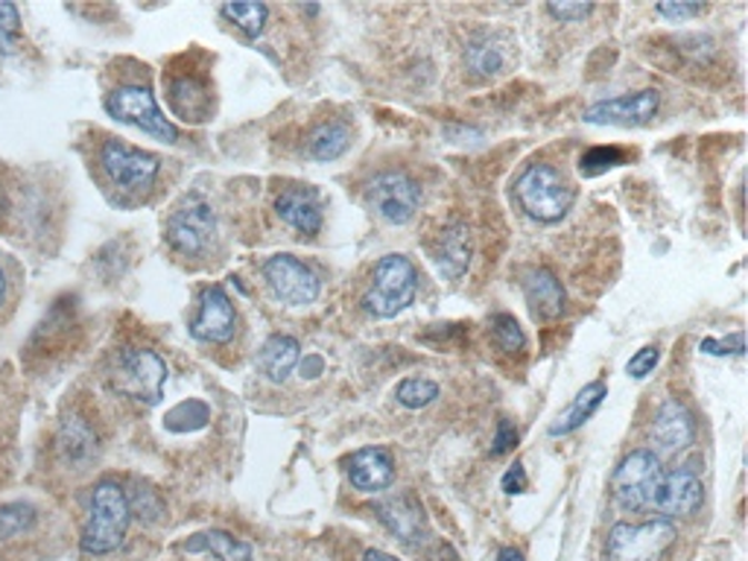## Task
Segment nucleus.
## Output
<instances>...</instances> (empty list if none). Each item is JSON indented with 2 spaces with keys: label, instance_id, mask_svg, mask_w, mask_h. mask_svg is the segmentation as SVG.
<instances>
[{
  "label": "nucleus",
  "instance_id": "3",
  "mask_svg": "<svg viewBox=\"0 0 748 561\" xmlns=\"http://www.w3.org/2000/svg\"><path fill=\"white\" fill-rule=\"evenodd\" d=\"M418 272L410 258L403 254H387L380 258L371 272L369 293L362 299L366 313L375 319H392L416 301Z\"/></svg>",
  "mask_w": 748,
  "mask_h": 561
},
{
  "label": "nucleus",
  "instance_id": "35",
  "mask_svg": "<svg viewBox=\"0 0 748 561\" xmlns=\"http://www.w3.org/2000/svg\"><path fill=\"white\" fill-rule=\"evenodd\" d=\"M658 360H661V351H658V345H644L638 354L631 357L629 363H626V372H629V378L644 380L646 374L655 372Z\"/></svg>",
  "mask_w": 748,
  "mask_h": 561
},
{
  "label": "nucleus",
  "instance_id": "22",
  "mask_svg": "<svg viewBox=\"0 0 748 561\" xmlns=\"http://www.w3.org/2000/svg\"><path fill=\"white\" fill-rule=\"evenodd\" d=\"M608 395V389L602 380H594V383H588V387L579 392V395L570 401V407L559 415V421L550 428V435H570L576 433V430L582 428L585 421L591 419L594 412L599 410V403H602V398Z\"/></svg>",
  "mask_w": 748,
  "mask_h": 561
},
{
  "label": "nucleus",
  "instance_id": "7",
  "mask_svg": "<svg viewBox=\"0 0 748 561\" xmlns=\"http://www.w3.org/2000/svg\"><path fill=\"white\" fill-rule=\"evenodd\" d=\"M106 111H109L111 118H118L120 123H129V127L141 129V132L156 134L161 141L167 143L179 141V129L161 114L156 97H152V91L147 86L129 82V86L114 88V91L106 97Z\"/></svg>",
  "mask_w": 748,
  "mask_h": 561
},
{
  "label": "nucleus",
  "instance_id": "8",
  "mask_svg": "<svg viewBox=\"0 0 748 561\" xmlns=\"http://www.w3.org/2000/svg\"><path fill=\"white\" fill-rule=\"evenodd\" d=\"M661 477V459L652 451H631L622 459L620 468L615 471V480H611L617 507L626 509V512H640V509L652 507Z\"/></svg>",
  "mask_w": 748,
  "mask_h": 561
},
{
  "label": "nucleus",
  "instance_id": "20",
  "mask_svg": "<svg viewBox=\"0 0 748 561\" xmlns=\"http://www.w3.org/2000/svg\"><path fill=\"white\" fill-rule=\"evenodd\" d=\"M167 100H170V109L181 120H188V123H202V120L211 118V88H208L206 80L193 77V73L170 80Z\"/></svg>",
  "mask_w": 748,
  "mask_h": 561
},
{
  "label": "nucleus",
  "instance_id": "14",
  "mask_svg": "<svg viewBox=\"0 0 748 561\" xmlns=\"http://www.w3.org/2000/svg\"><path fill=\"white\" fill-rule=\"evenodd\" d=\"M705 489L701 480L690 471V468H676L670 474H664L655 491L652 507L670 521V518H687L701 507Z\"/></svg>",
  "mask_w": 748,
  "mask_h": 561
},
{
  "label": "nucleus",
  "instance_id": "38",
  "mask_svg": "<svg viewBox=\"0 0 748 561\" xmlns=\"http://www.w3.org/2000/svg\"><path fill=\"white\" fill-rule=\"evenodd\" d=\"M547 12L559 21H585L594 12V7L591 3H550Z\"/></svg>",
  "mask_w": 748,
  "mask_h": 561
},
{
  "label": "nucleus",
  "instance_id": "34",
  "mask_svg": "<svg viewBox=\"0 0 748 561\" xmlns=\"http://www.w3.org/2000/svg\"><path fill=\"white\" fill-rule=\"evenodd\" d=\"M495 342L500 345V351H506V354H518V351H523V345H527V337H523V331H520L518 319L509 317V313H500V317H495Z\"/></svg>",
  "mask_w": 748,
  "mask_h": 561
},
{
  "label": "nucleus",
  "instance_id": "13",
  "mask_svg": "<svg viewBox=\"0 0 748 561\" xmlns=\"http://www.w3.org/2000/svg\"><path fill=\"white\" fill-rule=\"evenodd\" d=\"M237 331V310L222 287H208L199 295L197 317L190 322L193 340L208 342V345H222L229 342Z\"/></svg>",
  "mask_w": 748,
  "mask_h": 561
},
{
  "label": "nucleus",
  "instance_id": "28",
  "mask_svg": "<svg viewBox=\"0 0 748 561\" xmlns=\"http://www.w3.org/2000/svg\"><path fill=\"white\" fill-rule=\"evenodd\" d=\"M503 62H506L503 50L497 48L491 39L473 41V44H468V50H465V64H468L477 77H495V73L503 71Z\"/></svg>",
  "mask_w": 748,
  "mask_h": 561
},
{
  "label": "nucleus",
  "instance_id": "24",
  "mask_svg": "<svg viewBox=\"0 0 748 561\" xmlns=\"http://www.w3.org/2000/svg\"><path fill=\"white\" fill-rule=\"evenodd\" d=\"M184 550L188 553H202L206 550V553L217 555L220 561H252V547L222 530H208L202 535H193L184 544Z\"/></svg>",
  "mask_w": 748,
  "mask_h": 561
},
{
  "label": "nucleus",
  "instance_id": "27",
  "mask_svg": "<svg viewBox=\"0 0 748 561\" xmlns=\"http://www.w3.org/2000/svg\"><path fill=\"white\" fill-rule=\"evenodd\" d=\"M220 12L222 18H229L237 30H243L249 39H258L269 21L267 3H226Z\"/></svg>",
  "mask_w": 748,
  "mask_h": 561
},
{
  "label": "nucleus",
  "instance_id": "1",
  "mask_svg": "<svg viewBox=\"0 0 748 561\" xmlns=\"http://www.w3.org/2000/svg\"><path fill=\"white\" fill-rule=\"evenodd\" d=\"M129 521H132V509H129L127 491L120 489L118 482L103 480L91 494V507H88V521L79 535V547L88 555H109L114 553L123 538H127Z\"/></svg>",
  "mask_w": 748,
  "mask_h": 561
},
{
  "label": "nucleus",
  "instance_id": "33",
  "mask_svg": "<svg viewBox=\"0 0 748 561\" xmlns=\"http://www.w3.org/2000/svg\"><path fill=\"white\" fill-rule=\"evenodd\" d=\"M21 48V16L12 3H0V53L12 56Z\"/></svg>",
  "mask_w": 748,
  "mask_h": 561
},
{
  "label": "nucleus",
  "instance_id": "17",
  "mask_svg": "<svg viewBox=\"0 0 748 561\" xmlns=\"http://www.w3.org/2000/svg\"><path fill=\"white\" fill-rule=\"evenodd\" d=\"M348 480L357 491L375 494L395 482V459L387 448H360L348 459Z\"/></svg>",
  "mask_w": 748,
  "mask_h": 561
},
{
  "label": "nucleus",
  "instance_id": "25",
  "mask_svg": "<svg viewBox=\"0 0 748 561\" xmlns=\"http://www.w3.org/2000/svg\"><path fill=\"white\" fill-rule=\"evenodd\" d=\"M59 451L71 465H86L97 451V435L82 419H68L59 433Z\"/></svg>",
  "mask_w": 748,
  "mask_h": 561
},
{
  "label": "nucleus",
  "instance_id": "12",
  "mask_svg": "<svg viewBox=\"0 0 748 561\" xmlns=\"http://www.w3.org/2000/svg\"><path fill=\"white\" fill-rule=\"evenodd\" d=\"M661 106V94L655 88H646L638 94H620L611 100H599L591 109H585V123H599V127H640L655 118V111Z\"/></svg>",
  "mask_w": 748,
  "mask_h": 561
},
{
  "label": "nucleus",
  "instance_id": "32",
  "mask_svg": "<svg viewBox=\"0 0 748 561\" xmlns=\"http://www.w3.org/2000/svg\"><path fill=\"white\" fill-rule=\"evenodd\" d=\"M32 521H36V512L30 507H24V503L0 507V541L18 538L24 530H30Z\"/></svg>",
  "mask_w": 748,
  "mask_h": 561
},
{
  "label": "nucleus",
  "instance_id": "9",
  "mask_svg": "<svg viewBox=\"0 0 748 561\" xmlns=\"http://www.w3.org/2000/svg\"><path fill=\"white\" fill-rule=\"evenodd\" d=\"M100 167L109 182L123 193H143L156 184L161 173V161L152 152L134 150L123 141H106L100 147Z\"/></svg>",
  "mask_w": 748,
  "mask_h": 561
},
{
  "label": "nucleus",
  "instance_id": "6",
  "mask_svg": "<svg viewBox=\"0 0 748 561\" xmlns=\"http://www.w3.org/2000/svg\"><path fill=\"white\" fill-rule=\"evenodd\" d=\"M217 240V217L202 197H188L167 220V243L181 258H206Z\"/></svg>",
  "mask_w": 748,
  "mask_h": 561
},
{
  "label": "nucleus",
  "instance_id": "2",
  "mask_svg": "<svg viewBox=\"0 0 748 561\" xmlns=\"http://www.w3.org/2000/svg\"><path fill=\"white\" fill-rule=\"evenodd\" d=\"M520 211L538 222H559L574 208V188L552 164H529L515 182Z\"/></svg>",
  "mask_w": 748,
  "mask_h": 561
},
{
  "label": "nucleus",
  "instance_id": "42",
  "mask_svg": "<svg viewBox=\"0 0 748 561\" xmlns=\"http://www.w3.org/2000/svg\"><path fill=\"white\" fill-rule=\"evenodd\" d=\"M362 561H398L395 555L383 553V550H369V553L362 555Z\"/></svg>",
  "mask_w": 748,
  "mask_h": 561
},
{
  "label": "nucleus",
  "instance_id": "16",
  "mask_svg": "<svg viewBox=\"0 0 748 561\" xmlns=\"http://www.w3.org/2000/svg\"><path fill=\"white\" fill-rule=\"evenodd\" d=\"M276 214L290 229L308 234V238H316L322 231V202H319V193L308 184L281 190V197L276 199Z\"/></svg>",
  "mask_w": 748,
  "mask_h": 561
},
{
  "label": "nucleus",
  "instance_id": "23",
  "mask_svg": "<svg viewBox=\"0 0 748 561\" xmlns=\"http://www.w3.org/2000/svg\"><path fill=\"white\" fill-rule=\"evenodd\" d=\"M436 261L448 278H462L468 263H471V234L465 226H450L441 231Z\"/></svg>",
  "mask_w": 748,
  "mask_h": 561
},
{
  "label": "nucleus",
  "instance_id": "36",
  "mask_svg": "<svg viewBox=\"0 0 748 561\" xmlns=\"http://www.w3.org/2000/svg\"><path fill=\"white\" fill-rule=\"evenodd\" d=\"M699 351H705V354H714V357H740L742 351H746V340H742V333H731L728 340H714V337H708V340H701Z\"/></svg>",
  "mask_w": 748,
  "mask_h": 561
},
{
  "label": "nucleus",
  "instance_id": "15",
  "mask_svg": "<svg viewBox=\"0 0 748 561\" xmlns=\"http://www.w3.org/2000/svg\"><path fill=\"white\" fill-rule=\"evenodd\" d=\"M696 439V424L694 415L687 410L685 403L670 398L658 407L652 419V442L661 448L664 453H678L690 448Z\"/></svg>",
  "mask_w": 748,
  "mask_h": 561
},
{
  "label": "nucleus",
  "instance_id": "26",
  "mask_svg": "<svg viewBox=\"0 0 748 561\" xmlns=\"http://www.w3.org/2000/svg\"><path fill=\"white\" fill-rule=\"evenodd\" d=\"M348 147H351V132H348L346 123H339V120L322 123V127L313 129V134L308 138V156L316 161L339 159Z\"/></svg>",
  "mask_w": 748,
  "mask_h": 561
},
{
  "label": "nucleus",
  "instance_id": "43",
  "mask_svg": "<svg viewBox=\"0 0 748 561\" xmlns=\"http://www.w3.org/2000/svg\"><path fill=\"white\" fill-rule=\"evenodd\" d=\"M3 299H7V272L0 267V304H3Z\"/></svg>",
  "mask_w": 748,
  "mask_h": 561
},
{
  "label": "nucleus",
  "instance_id": "10",
  "mask_svg": "<svg viewBox=\"0 0 748 561\" xmlns=\"http://www.w3.org/2000/svg\"><path fill=\"white\" fill-rule=\"evenodd\" d=\"M366 202L375 211V217H380L389 226H407L421 206V188L412 176L389 170L369 184Z\"/></svg>",
  "mask_w": 748,
  "mask_h": 561
},
{
  "label": "nucleus",
  "instance_id": "21",
  "mask_svg": "<svg viewBox=\"0 0 748 561\" xmlns=\"http://www.w3.org/2000/svg\"><path fill=\"white\" fill-rule=\"evenodd\" d=\"M299 357H301L299 340H292L287 333H276V337H269V340L263 342V348H260L258 365L260 372L267 374L272 383H281V380L290 378L292 369L299 365Z\"/></svg>",
  "mask_w": 748,
  "mask_h": 561
},
{
  "label": "nucleus",
  "instance_id": "41",
  "mask_svg": "<svg viewBox=\"0 0 748 561\" xmlns=\"http://www.w3.org/2000/svg\"><path fill=\"white\" fill-rule=\"evenodd\" d=\"M497 561H523V555H520L515 547H503V550L497 553Z\"/></svg>",
  "mask_w": 748,
  "mask_h": 561
},
{
  "label": "nucleus",
  "instance_id": "4",
  "mask_svg": "<svg viewBox=\"0 0 748 561\" xmlns=\"http://www.w3.org/2000/svg\"><path fill=\"white\" fill-rule=\"evenodd\" d=\"M111 387L132 401L156 407L164 398L167 363L150 348H123L111 369Z\"/></svg>",
  "mask_w": 748,
  "mask_h": 561
},
{
  "label": "nucleus",
  "instance_id": "40",
  "mask_svg": "<svg viewBox=\"0 0 748 561\" xmlns=\"http://www.w3.org/2000/svg\"><path fill=\"white\" fill-rule=\"evenodd\" d=\"M503 491L506 494H520V491H527V471H523L520 462H515V465L503 474Z\"/></svg>",
  "mask_w": 748,
  "mask_h": 561
},
{
  "label": "nucleus",
  "instance_id": "11",
  "mask_svg": "<svg viewBox=\"0 0 748 561\" xmlns=\"http://www.w3.org/2000/svg\"><path fill=\"white\" fill-rule=\"evenodd\" d=\"M263 278L272 295L285 301L287 308H308L319 299V278L308 263H301L292 254H272L263 263Z\"/></svg>",
  "mask_w": 748,
  "mask_h": 561
},
{
  "label": "nucleus",
  "instance_id": "18",
  "mask_svg": "<svg viewBox=\"0 0 748 561\" xmlns=\"http://www.w3.org/2000/svg\"><path fill=\"white\" fill-rule=\"evenodd\" d=\"M378 518L392 535H398L407 544L421 541V535H425V509H421V503L412 498L410 491H401V494L380 500Z\"/></svg>",
  "mask_w": 748,
  "mask_h": 561
},
{
  "label": "nucleus",
  "instance_id": "37",
  "mask_svg": "<svg viewBox=\"0 0 748 561\" xmlns=\"http://www.w3.org/2000/svg\"><path fill=\"white\" fill-rule=\"evenodd\" d=\"M518 444V430H515V424L509 419H500L497 421V433H495V442H491V453L495 457H503V453H509Z\"/></svg>",
  "mask_w": 748,
  "mask_h": 561
},
{
  "label": "nucleus",
  "instance_id": "29",
  "mask_svg": "<svg viewBox=\"0 0 748 561\" xmlns=\"http://www.w3.org/2000/svg\"><path fill=\"white\" fill-rule=\"evenodd\" d=\"M395 398H398V403L407 407V410H421V407H430V403L439 398V383H433V380L427 378H407L398 383Z\"/></svg>",
  "mask_w": 748,
  "mask_h": 561
},
{
  "label": "nucleus",
  "instance_id": "39",
  "mask_svg": "<svg viewBox=\"0 0 748 561\" xmlns=\"http://www.w3.org/2000/svg\"><path fill=\"white\" fill-rule=\"evenodd\" d=\"M705 3H658L655 12L664 18H696L705 12Z\"/></svg>",
  "mask_w": 748,
  "mask_h": 561
},
{
  "label": "nucleus",
  "instance_id": "19",
  "mask_svg": "<svg viewBox=\"0 0 748 561\" xmlns=\"http://www.w3.org/2000/svg\"><path fill=\"white\" fill-rule=\"evenodd\" d=\"M523 299H527L529 310H532V317L536 319H556L561 317V310H565V287L556 276H552L550 269L536 267L529 269L523 281Z\"/></svg>",
  "mask_w": 748,
  "mask_h": 561
},
{
  "label": "nucleus",
  "instance_id": "5",
  "mask_svg": "<svg viewBox=\"0 0 748 561\" xmlns=\"http://www.w3.org/2000/svg\"><path fill=\"white\" fill-rule=\"evenodd\" d=\"M676 527L667 518L646 523H615L606 541L608 561H664L676 544Z\"/></svg>",
  "mask_w": 748,
  "mask_h": 561
},
{
  "label": "nucleus",
  "instance_id": "31",
  "mask_svg": "<svg viewBox=\"0 0 748 561\" xmlns=\"http://www.w3.org/2000/svg\"><path fill=\"white\" fill-rule=\"evenodd\" d=\"M626 161V152L617 150V147H594L579 159V173L585 179H597V176L608 173V170H615Z\"/></svg>",
  "mask_w": 748,
  "mask_h": 561
},
{
  "label": "nucleus",
  "instance_id": "30",
  "mask_svg": "<svg viewBox=\"0 0 748 561\" xmlns=\"http://www.w3.org/2000/svg\"><path fill=\"white\" fill-rule=\"evenodd\" d=\"M208 419H211V410H208L202 401H184L179 403L176 410L167 412V430H173V433H184V430H197L206 428Z\"/></svg>",
  "mask_w": 748,
  "mask_h": 561
}]
</instances>
